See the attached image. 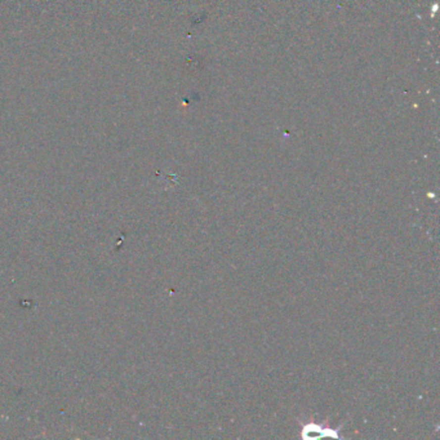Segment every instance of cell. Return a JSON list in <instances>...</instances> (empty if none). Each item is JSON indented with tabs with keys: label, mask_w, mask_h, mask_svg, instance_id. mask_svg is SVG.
<instances>
[{
	"label": "cell",
	"mask_w": 440,
	"mask_h": 440,
	"mask_svg": "<svg viewBox=\"0 0 440 440\" xmlns=\"http://www.w3.org/2000/svg\"><path fill=\"white\" fill-rule=\"evenodd\" d=\"M302 437L307 438V439H320V438L328 437V438H341L339 435V433L333 429H328V427H323L320 425L316 424H306L303 425L302 430Z\"/></svg>",
	"instance_id": "6da1fadb"
}]
</instances>
